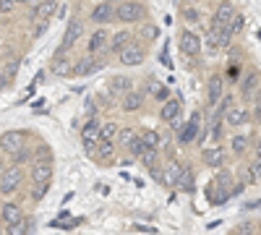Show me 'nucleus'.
<instances>
[{"instance_id": "nucleus-1", "label": "nucleus", "mask_w": 261, "mask_h": 235, "mask_svg": "<svg viewBox=\"0 0 261 235\" xmlns=\"http://www.w3.org/2000/svg\"><path fill=\"white\" fill-rule=\"evenodd\" d=\"M27 141H29V134L27 131H6L0 134V149L6 154H18L21 149H27Z\"/></svg>"}, {"instance_id": "nucleus-2", "label": "nucleus", "mask_w": 261, "mask_h": 235, "mask_svg": "<svg viewBox=\"0 0 261 235\" xmlns=\"http://www.w3.org/2000/svg\"><path fill=\"white\" fill-rule=\"evenodd\" d=\"M21 183H24V170H21L18 165L3 170V175H0V194H3V196L16 194V191L21 188Z\"/></svg>"}, {"instance_id": "nucleus-3", "label": "nucleus", "mask_w": 261, "mask_h": 235, "mask_svg": "<svg viewBox=\"0 0 261 235\" xmlns=\"http://www.w3.org/2000/svg\"><path fill=\"white\" fill-rule=\"evenodd\" d=\"M84 34V24L79 18H71L68 21V27H65V34H63V42H60V47H58V55H63V53H68L76 42H79V37Z\"/></svg>"}, {"instance_id": "nucleus-4", "label": "nucleus", "mask_w": 261, "mask_h": 235, "mask_svg": "<svg viewBox=\"0 0 261 235\" xmlns=\"http://www.w3.org/2000/svg\"><path fill=\"white\" fill-rule=\"evenodd\" d=\"M53 170H55V162L53 160L32 162V183L34 186H47L53 180Z\"/></svg>"}, {"instance_id": "nucleus-5", "label": "nucleus", "mask_w": 261, "mask_h": 235, "mask_svg": "<svg viewBox=\"0 0 261 235\" xmlns=\"http://www.w3.org/2000/svg\"><path fill=\"white\" fill-rule=\"evenodd\" d=\"M99 123L97 120H89L84 128H81V139H84V146H86V154L94 157L97 154V144H99Z\"/></svg>"}, {"instance_id": "nucleus-6", "label": "nucleus", "mask_w": 261, "mask_h": 235, "mask_svg": "<svg viewBox=\"0 0 261 235\" xmlns=\"http://www.w3.org/2000/svg\"><path fill=\"white\" fill-rule=\"evenodd\" d=\"M258 92H261V76L256 71H246V76L241 79V97L253 99Z\"/></svg>"}, {"instance_id": "nucleus-7", "label": "nucleus", "mask_w": 261, "mask_h": 235, "mask_svg": "<svg viewBox=\"0 0 261 235\" xmlns=\"http://www.w3.org/2000/svg\"><path fill=\"white\" fill-rule=\"evenodd\" d=\"M115 16L123 21V24H136V21L144 16V8L139 3H120L115 8Z\"/></svg>"}, {"instance_id": "nucleus-8", "label": "nucleus", "mask_w": 261, "mask_h": 235, "mask_svg": "<svg viewBox=\"0 0 261 235\" xmlns=\"http://www.w3.org/2000/svg\"><path fill=\"white\" fill-rule=\"evenodd\" d=\"M118 55H120V63H123V66H139V63H144V58H146L144 47L136 45V42H130V45H128L123 53H118Z\"/></svg>"}, {"instance_id": "nucleus-9", "label": "nucleus", "mask_w": 261, "mask_h": 235, "mask_svg": "<svg viewBox=\"0 0 261 235\" xmlns=\"http://www.w3.org/2000/svg\"><path fill=\"white\" fill-rule=\"evenodd\" d=\"M105 47H110V32H107L105 27H99V29H94L92 37H89V55H97V53H102Z\"/></svg>"}, {"instance_id": "nucleus-10", "label": "nucleus", "mask_w": 261, "mask_h": 235, "mask_svg": "<svg viewBox=\"0 0 261 235\" xmlns=\"http://www.w3.org/2000/svg\"><path fill=\"white\" fill-rule=\"evenodd\" d=\"M235 6L232 3H222L220 8H217V13H214V29H227L230 27V21L235 18Z\"/></svg>"}, {"instance_id": "nucleus-11", "label": "nucleus", "mask_w": 261, "mask_h": 235, "mask_svg": "<svg viewBox=\"0 0 261 235\" xmlns=\"http://www.w3.org/2000/svg\"><path fill=\"white\" fill-rule=\"evenodd\" d=\"M50 71L55 73V76H68V73H73V60L68 58V53H63V55H53V63H50Z\"/></svg>"}, {"instance_id": "nucleus-12", "label": "nucleus", "mask_w": 261, "mask_h": 235, "mask_svg": "<svg viewBox=\"0 0 261 235\" xmlns=\"http://www.w3.org/2000/svg\"><path fill=\"white\" fill-rule=\"evenodd\" d=\"M115 18V6L113 3H97L92 8V21L94 24H110Z\"/></svg>"}, {"instance_id": "nucleus-13", "label": "nucleus", "mask_w": 261, "mask_h": 235, "mask_svg": "<svg viewBox=\"0 0 261 235\" xmlns=\"http://www.w3.org/2000/svg\"><path fill=\"white\" fill-rule=\"evenodd\" d=\"M99 68H102V60L94 58V55H86V58H81V60L76 63L73 73H76V76H89V73H97Z\"/></svg>"}, {"instance_id": "nucleus-14", "label": "nucleus", "mask_w": 261, "mask_h": 235, "mask_svg": "<svg viewBox=\"0 0 261 235\" xmlns=\"http://www.w3.org/2000/svg\"><path fill=\"white\" fill-rule=\"evenodd\" d=\"M222 94H225V87H222V79H220V76H214V79H209V87H206V102L212 105V108H217V105H220Z\"/></svg>"}, {"instance_id": "nucleus-15", "label": "nucleus", "mask_w": 261, "mask_h": 235, "mask_svg": "<svg viewBox=\"0 0 261 235\" xmlns=\"http://www.w3.org/2000/svg\"><path fill=\"white\" fill-rule=\"evenodd\" d=\"M0 220L6 222V227H11L18 220H24V212H21L18 204H3V206H0Z\"/></svg>"}, {"instance_id": "nucleus-16", "label": "nucleus", "mask_w": 261, "mask_h": 235, "mask_svg": "<svg viewBox=\"0 0 261 235\" xmlns=\"http://www.w3.org/2000/svg\"><path fill=\"white\" fill-rule=\"evenodd\" d=\"M180 50H183L186 55H199V50H201V39H199V34L183 32V34H180Z\"/></svg>"}, {"instance_id": "nucleus-17", "label": "nucleus", "mask_w": 261, "mask_h": 235, "mask_svg": "<svg viewBox=\"0 0 261 235\" xmlns=\"http://www.w3.org/2000/svg\"><path fill=\"white\" fill-rule=\"evenodd\" d=\"M130 42H134V34H130L128 29H120V32H115V34L110 37V50H113V53H123Z\"/></svg>"}, {"instance_id": "nucleus-18", "label": "nucleus", "mask_w": 261, "mask_h": 235, "mask_svg": "<svg viewBox=\"0 0 261 235\" xmlns=\"http://www.w3.org/2000/svg\"><path fill=\"white\" fill-rule=\"evenodd\" d=\"M160 115H162V120H167V123H178V115H180V102H178V99H167V102L162 105Z\"/></svg>"}, {"instance_id": "nucleus-19", "label": "nucleus", "mask_w": 261, "mask_h": 235, "mask_svg": "<svg viewBox=\"0 0 261 235\" xmlns=\"http://www.w3.org/2000/svg\"><path fill=\"white\" fill-rule=\"evenodd\" d=\"M55 11H58L55 3H37V6L32 8V18H37V21H50V18L55 16Z\"/></svg>"}, {"instance_id": "nucleus-20", "label": "nucleus", "mask_w": 261, "mask_h": 235, "mask_svg": "<svg viewBox=\"0 0 261 235\" xmlns=\"http://www.w3.org/2000/svg\"><path fill=\"white\" fill-rule=\"evenodd\" d=\"M144 105V94L139 92V89H130L125 97H123V110L125 113H134V110H139Z\"/></svg>"}, {"instance_id": "nucleus-21", "label": "nucleus", "mask_w": 261, "mask_h": 235, "mask_svg": "<svg viewBox=\"0 0 261 235\" xmlns=\"http://www.w3.org/2000/svg\"><path fill=\"white\" fill-rule=\"evenodd\" d=\"M248 118H251V115H248V108H230V110H227V123H230L232 128H241Z\"/></svg>"}, {"instance_id": "nucleus-22", "label": "nucleus", "mask_w": 261, "mask_h": 235, "mask_svg": "<svg viewBox=\"0 0 261 235\" xmlns=\"http://www.w3.org/2000/svg\"><path fill=\"white\" fill-rule=\"evenodd\" d=\"M204 162L209 167H220L225 162V152H222L220 146H209V149H204Z\"/></svg>"}, {"instance_id": "nucleus-23", "label": "nucleus", "mask_w": 261, "mask_h": 235, "mask_svg": "<svg viewBox=\"0 0 261 235\" xmlns=\"http://www.w3.org/2000/svg\"><path fill=\"white\" fill-rule=\"evenodd\" d=\"M130 87H134V81H130L128 76H115V79L110 81V92H113V94H123V97H125V94L130 92Z\"/></svg>"}, {"instance_id": "nucleus-24", "label": "nucleus", "mask_w": 261, "mask_h": 235, "mask_svg": "<svg viewBox=\"0 0 261 235\" xmlns=\"http://www.w3.org/2000/svg\"><path fill=\"white\" fill-rule=\"evenodd\" d=\"M118 131H120V128H118L115 123H105V125L99 128V141L115 144V141H118Z\"/></svg>"}, {"instance_id": "nucleus-25", "label": "nucleus", "mask_w": 261, "mask_h": 235, "mask_svg": "<svg viewBox=\"0 0 261 235\" xmlns=\"http://www.w3.org/2000/svg\"><path fill=\"white\" fill-rule=\"evenodd\" d=\"M196 136H199V125H193L191 120H188V123L180 128V131H178V141H180V144H191Z\"/></svg>"}, {"instance_id": "nucleus-26", "label": "nucleus", "mask_w": 261, "mask_h": 235, "mask_svg": "<svg viewBox=\"0 0 261 235\" xmlns=\"http://www.w3.org/2000/svg\"><path fill=\"white\" fill-rule=\"evenodd\" d=\"M180 170H183V167H180L178 162H170V165H167V173H162V183H165V186H175L178 178H180Z\"/></svg>"}, {"instance_id": "nucleus-27", "label": "nucleus", "mask_w": 261, "mask_h": 235, "mask_svg": "<svg viewBox=\"0 0 261 235\" xmlns=\"http://www.w3.org/2000/svg\"><path fill=\"white\" fill-rule=\"evenodd\" d=\"M178 191H186V194H191L193 191V173H191V167H183L180 170V178H178Z\"/></svg>"}, {"instance_id": "nucleus-28", "label": "nucleus", "mask_w": 261, "mask_h": 235, "mask_svg": "<svg viewBox=\"0 0 261 235\" xmlns=\"http://www.w3.org/2000/svg\"><path fill=\"white\" fill-rule=\"evenodd\" d=\"M34 227V222L32 220H18L16 225H11V227H6V235H29V230Z\"/></svg>"}, {"instance_id": "nucleus-29", "label": "nucleus", "mask_w": 261, "mask_h": 235, "mask_svg": "<svg viewBox=\"0 0 261 235\" xmlns=\"http://www.w3.org/2000/svg\"><path fill=\"white\" fill-rule=\"evenodd\" d=\"M141 141H144V146L146 149H151V152H157V146H160V134L157 131H144V136H141Z\"/></svg>"}, {"instance_id": "nucleus-30", "label": "nucleus", "mask_w": 261, "mask_h": 235, "mask_svg": "<svg viewBox=\"0 0 261 235\" xmlns=\"http://www.w3.org/2000/svg\"><path fill=\"white\" fill-rule=\"evenodd\" d=\"M128 152L134 154L136 160H141L144 157V152H146V146H144V141H141V136H134V141L128 144Z\"/></svg>"}, {"instance_id": "nucleus-31", "label": "nucleus", "mask_w": 261, "mask_h": 235, "mask_svg": "<svg viewBox=\"0 0 261 235\" xmlns=\"http://www.w3.org/2000/svg\"><path fill=\"white\" fill-rule=\"evenodd\" d=\"M243 27H246V18H243L241 13H235V18L230 21L227 32H230V34H241V32H243Z\"/></svg>"}, {"instance_id": "nucleus-32", "label": "nucleus", "mask_w": 261, "mask_h": 235, "mask_svg": "<svg viewBox=\"0 0 261 235\" xmlns=\"http://www.w3.org/2000/svg\"><path fill=\"white\" fill-rule=\"evenodd\" d=\"M220 125H222V113L217 110L214 118H212V136H214V139H220V134H222V128H220Z\"/></svg>"}, {"instance_id": "nucleus-33", "label": "nucleus", "mask_w": 261, "mask_h": 235, "mask_svg": "<svg viewBox=\"0 0 261 235\" xmlns=\"http://www.w3.org/2000/svg\"><path fill=\"white\" fill-rule=\"evenodd\" d=\"M232 149H235V154H243L246 149H248V139L246 136H235L232 139Z\"/></svg>"}, {"instance_id": "nucleus-34", "label": "nucleus", "mask_w": 261, "mask_h": 235, "mask_svg": "<svg viewBox=\"0 0 261 235\" xmlns=\"http://www.w3.org/2000/svg\"><path fill=\"white\" fill-rule=\"evenodd\" d=\"M141 162L151 170V167H157V152H151V149H146L144 152V157H141Z\"/></svg>"}, {"instance_id": "nucleus-35", "label": "nucleus", "mask_w": 261, "mask_h": 235, "mask_svg": "<svg viewBox=\"0 0 261 235\" xmlns=\"http://www.w3.org/2000/svg\"><path fill=\"white\" fill-rule=\"evenodd\" d=\"M134 136H136L134 128H120V131H118V139H120L123 144H130V141H134Z\"/></svg>"}, {"instance_id": "nucleus-36", "label": "nucleus", "mask_w": 261, "mask_h": 235, "mask_svg": "<svg viewBox=\"0 0 261 235\" xmlns=\"http://www.w3.org/2000/svg\"><path fill=\"white\" fill-rule=\"evenodd\" d=\"M151 92H154V97H160V99H167V89L162 87V84H157V87L151 89Z\"/></svg>"}, {"instance_id": "nucleus-37", "label": "nucleus", "mask_w": 261, "mask_h": 235, "mask_svg": "<svg viewBox=\"0 0 261 235\" xmlns=\"http://www.w3.org/2000/svg\"><path fill=\"white\" fill-rule=\"evenodd\" d=\"M149 175L154 178V180H160V183H162V167H160V165H157V167H151V170H149Z\"/></svg>"}, {"instance_id": "nucleus-38", "label": "nucleus", "mask_w": 261, "mask_h": 235, "mask_svg": "<svg viewBox=\"0 0 261 235\" xmlns=\"http://www.w3.org/2000/svg\"><path fill=\"white\" fill-rule=\"evenodd\" d=\"M47 188H50V183H47V186H37V188H34V199H42V196L47 194Z\"/></svg>"}, {"instance_id": "nucleus-39", "label": "nucleus", "mask_w": 261, "mask_h": 235, "mask_svg": "<svg viewBox=\"0 0 261 235\" xmlns=\"http://www.w3.org/2000/svg\"><path fill=\"white\" fill-rule=\"evenodd\" d=\"M11 11H13L11 0H0V13H11Z\"/></svg>"}, {"instance_id": "nucleus-40", "label": "nucleus", "mask_w": 261, "mask_h": 235, "mask_svg": "<svg viewBox=\"0 0 261 235\" xmlns=\"http://www.w3.org/2000/svg\"><path fill=\"white\" fill-rule=\"evenodd\" d=\"M24 160H29V149H21L18 154H13V162H24Z\"/></svg>"}, {"instance_id": "nucleus-41", "label": "nucleus", "mask_w": 261, "mask_h": 235, "mask_svg": "<svg viewBox=\"0 0 261 235\" xmlns=\"http://www.w3.org/2000/svg\"><path fill=\"white\" fill-rule=\"evenodd\" d=\"M256 115H261V92L256 94Z\"/></svg>"}, {"instance_id": "nucleus-42", "label": "nucleus", "mask_w": 261, "mask_h": 235, "mask_svg": "<svg viewBox=\"0 0 261 235\" xmlns=\"http://www.w3.org/2000/svg\"><path fill=\"white\" fill-rule=\"evenodd\" d=\"M136 230H141V232H157L154 227H141V225H136Z\"/></svg>"}, {"instance_id": "nucleus-43", "label": "nucleus", "mask_w": 261, "mask_h": 235, "mask_svg": "<svg viewBox=\"0 0 261 235\" xmlns=\"http://www.w3.org/2000/svg\"><path fill=\"white\" fill-rule=\"evenodd\" d=\"M256 160H261V139L256 141Z\"/></svg>"}, {"instance_id": "nucleus-44", "label": "nucleus", "mask_w": 261, "mask_h": 235, "mask_svg": "<svg viewBox=\"0 0 261 235\" xmlns=\"http://www.w3.org/2000/svg\"><path fill=\"white\" fill-rule=\"evenodd\" d=\"M258 120H261V115H258Z\"/></svg>"}]
</instances>
